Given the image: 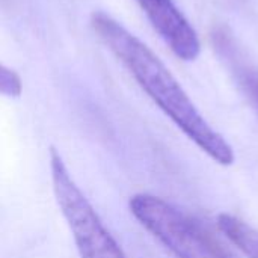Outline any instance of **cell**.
Returning <instances> with one entry per match:
<instances>
[{"instance_id":"6da1fadb","label":"cell","mask_w":258,"mask_h":258,"mask_svg":"<svg viewBox=\"0 0 258 258\" xmlns=\"http://www.w3.org/2000/svg\"><path fill=\"white\" fill-rule=\"evenodd\" d=\"M91 24L145 94L197 147L219 165L228 166L234 162L230 144L203 118L168 67L145 42L106 12H94Z\"/></svg>"},{"instance_id":"7a4b0ae2","label":"cell","mask_w":258,"mask_h":258,"mask_svg":"<svg viewBox=\"0 0 258 258\" xmlns=\"http://www.w3.org/2000/svg\"><path fill=\"white\" fill-rule=\"evenodd\" d=\"M130 212L175 258H233L198 221L159 197H132Z\"/></svg>"},{"instance_id":"3957f363","label":"cell","mask_w":258,"mask_h":258,"mask_svg":"<svg viewBox=\"0 0 258 258\" xmlns=\"http://www.w3.org/2000/svg\"><path fill=\"white\" fill-rule=\"evenodd\" d=\"M50 169L57 206L73 233L80 257L127 258L54 148L50 151Z\"/></svg>"},{"instance_id":"277c9868","label":"cell","mask_w":258,"mask_h":258,"mask_svg":"<svg viewBox=\"0 0 258 258\" xmlns=\"http://www.w3.org/2000/svg\"><path fill=\"white\" fill-rule=\"evenodd\" d=\"M154 30L181 60H195L201 44L195 29L172 0H136Z\"/></svg>"},{"instance_id":"5b68a950","label":"cell","mask_w":258,"mask_h":258,"mask_svg":"<svg viewBox=\"0 0 258 258\" xmlns=\"http://www.w3.org/2000/svg\"><path fill=\"white\" fill-rule=\"evenodd\" d=\"M213 45L218 54L230 67L237 85L249 98L258 113V71L243 56L233 35L225 27H216L212 33Z\"/></svg>"},{"instance_id":"8992f818","label":"cell","mask_w":258,"mask_h":258,"mask_svg":"<svg viewBox=\"0 0 258 258\" xmlns=\"http://www.w3.org/2000/svg\"><path fill=\"white\" fill-rule=\"evenodd\" d=\"M218 227L240 252L248 258H258V230L227 213L218 216Z\"/></svg>"},{"instance_id":"52a82bcc","label":"cell","mask_w":258,"mask_h":258,"mask_svg":"<svg viewBox=\"0 0 258 258\" xmlns=\"http://www.w3.org/2000/svg\"><path fill=\"white\" fill-rule=\"evenodd\" d=\"M23 92L21 77L11 68L0 63V95L20 97Z\"/></svg>"}]
</instances>
